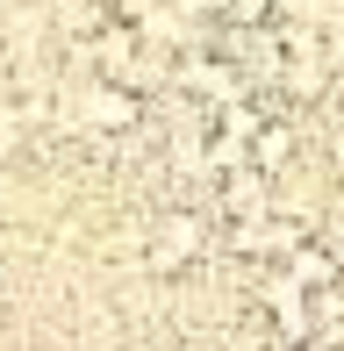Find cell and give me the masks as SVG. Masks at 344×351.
<instances>
[{
	"label": "cell",
	"mask_w": 344,
	"mask_h": 351,
	"mask_svg": "<svg viewBox=\"0 0 344 351\" xmlns=\"http://www.w3.org/2000/svg\"><path fill=\"white\" fill-rule=\"evenodd\" d=\"M223 8H244V14H258V0H223Z\"/></svg>",
	"instance_id": "6da1fadb"
}]
</instances>
